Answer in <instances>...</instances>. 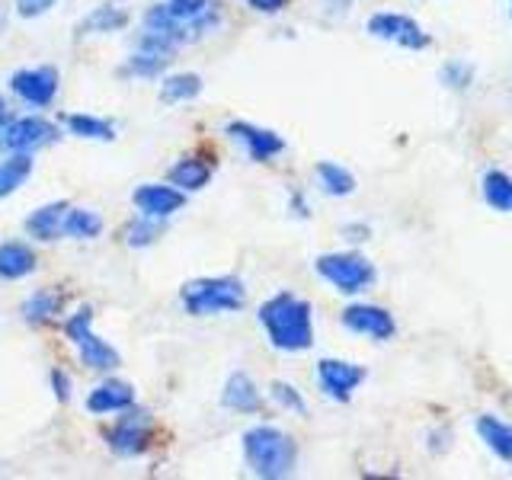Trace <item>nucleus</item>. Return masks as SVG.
I'll use <instances>...</instances> for the list:
<instances>
[{
	"label": "nucleus",
	"instance_id": "obj_17",
	"mask_svg": "<svg viewBox=\"0 0 512 480\" xmlns=\"http://www.w3.org/2000/svg\"><path fill=\"white\" fill-rule=\"evenodd\" d=\"M477 436L484 439V445L496 458L512 464V423H503L500 416L484 413L477 416Z\"/></svg>",
	"mask_w": 512,
	"mask_h": 480
},
{
	"label": "nucleus",
	"instance_id": "obj_28",
	"mask_svg": "<svg viewBox=\"0 0 512 480\" xmlns=\"http://www.w3.org/2000/svg\"><path fill=\"white\" fill-rule=\"evenodd\" d=\"M167 64H170V55L148 52V48H135L132 58H128V64L122 68V74H128V77H157V74H164Z\"/></svg>",
	"mask_w": 512,
	"mask_h": 480
},
{
	"label": "nucleus",
	"instance_id": "obj_9",
	"mask_svg": "<svg viewBox=\"0 0 512 480\" xmlns=\"http://www.w3.org/2000/svg\"><path fill=\"white\" fill-rule=\"evenodd\" d=\"M58 84H61V77L52 64H42V68H23L10 77V90L20 96L23 103L36 106V109H45V106L55 103Z\"/></svg>",
	"mask_w": 512,
	"mask_h": 480
},
{
	"label": "nucleus",
	"instance_id": "obj_10",
	"mask_svg": "<svg viewBox=\"0 0 512 480\" xmlns=\"http://www.w3.org/2000/svg\"><path fill=\"white\" fill-rule=\"evenodd\" d=\"M343 327L349 333L368 336V340L388 343L397 333V320L391 311L378 308V304H349V308L343 311Z\"/></svg>",
	"mask_w": 512,
	"mask_h": 480
},
{
	"label": "nucleus",
	"instance_id": "obj_8",
	"mask_svg": "<svg viewBox=\"0 0 512 480\" xmlns=\"http://www.w3.org/2000/svg\"><path fill=\"white\" fill-rule=\"evenodd\" d=\"M368 32H372L375 39L410 48V52H420V48H426L432 42L429 32L404 13H375L372 20H368Z\"/></svg>",
	"mask_w": 512,
	"mask_h": 480
},
{
	"label": "nucleus",
	"instance_id": "obj_35",
	"mask_svg": "<svg viewBox=\"0 0 512 480\" xmlns=\"http://www.w3.org/2000/svg\"><path fill=\"white\" fill-rule=\"evenodd\" d=\"M509 10H512V0H509Z\"/></svg>",
	"mask_w": 512,
	"mask_h": 480
},
{
	"label": "nucleus",
	"instance_id": "obj_5",
	"mask_svg": "<svg viewBox=\"0 0 512 480\" xmlns=\"http://www.w3.org/2000/svg\"><path fill=\"white\" fill-rule=\"evenodd\" d=\"M90 320H93V311L80 308L77 314L64 320V336L77 346V356L84 362V368H90V372H116L122 365L119 349H112L103 336H96L90 330Z\"/></svg>",
	"mask_w": 512,
	"mask_h": 480
},
{
	"label": "nucleus",
	"instance_id": "obj_7",
	"mask_svg": "<svg viewBox=\"0 0 512 480\" xmlns=\"http://www.w3.org/2000/svg\"><path fill=\"white\" fill-rule=\"evenodd\" d=\"M151 432H154V423H151V413L148 410H135L128 407L122 410L119 423L109 429V448L116 452L119 458H135V455H144L151 445Z\"/></svg>",
	"mask_w": 512,
	"mask_h": 480
},
{
	"label": "nucleus",
	"instance_id": "obj_4",
	"mask_svg": "<svg viewBox=\"0 0 512 480\" xmlns=\"http://www.w3.org/2000/svg\"><path fill=\"white\" fill-rule=\"evenodd\" d=\"M317 276L343 295H362L375 285L378 269L362 253H324L317 260Z\"/></svg>",
	"mask_w": 512,
	"mask_h": 480
},
{
	"label": "nucleus",
	"instance_id": "obj_27",
	"mask_svg": "<svg viewBox=\"0 0 512 480\" xmlns=\"http://www.w3.org/2000/svg\"><path fill=\"white\" fill-rule=\"evenodd\" d=\"M68 132L77 138H87V141H112L116 138V128H112L106 119H96V116H84V112H74V116L64 119Z\"/></svg>",
	"mask_w": 512,
	"mask_h": 480
},
{
	"label": "nucleus",
	"instance_id": "obj_3",
	"mask_svg": "<svg viewBox=\"0 0 512 480\" xmlns=\"http://www.w3.org/2000/svg\"><path fill=\"white\" fill-rule=\"evenodd\" d=\"M180 301L186 314L192 317H212V314H234L247 304V288L237 276H205L189 279L180 288Z\"/></svg>",
	"mask_w": 512,
	"mask_h": 480
},
{
	"label": "nucleus",
	"instance_id": "obj_6",
	"mask_svg": "<svg viewBox=\"0 0 512 480\" xmlns=\"http://www.w3.org/2000/svg\"><path fill=\"white\" fill-rule=\"evenodd\" d=\"M58 125H52L42 116H23V119H7L4 128H0V148L10 154H32L39 148H48L55 144Z\"/></svg>",
	"mask_w": 512,
	"mask_h": 480
},
{
	"label": "nucleus",
	"instance_id": "obj_19",
	"mask_svg": "<svg viewBox=\"0 0 512 480\" xmlns=\"http://www.w3.org/2000/svg\"><path fill=\"white\" fill-rule=\"evenodd\" d=\"M167 180L183 192H199L208 186V180H212V164L202 157H183L170 167Z\"/></svg>",
	"mask_w": 512,
	"mask_h": 480
},
{
	"label": "nucleus",
	"instance_id": "obj_14",
	"mask_svg": "<svg viewBox=\"0 0 512 480\" xmlns=\"http://www.w3.org/2000/svg\"><path fill=\"white\" fill-rule=\"evenodd\" d=\"M84 407L96 416L103 413H122L135 407V388L128 381H103L100 388H93L84 400Z\"/></svg>",
	"mask_w": 512,
	"mask_h": 480
},
{
	"label": "nucleus",
	"instance_id": "obj_2",
	"mask_svg": "<svg viewBox=\"0 0 512 480\" xmlns=\"http://www.w3.org/2000/svg\"><path fill=\"white\" fill-rule=\"evenodd\" d=\"M244 458L263 480H282L298 464V442L276 426H253L244 432Z\"/></svg>",
	"mask_w": 512,
	"mask_h": 480
},
{
	"label": "nucleus",
	"instance_id": "obj_20",
	"mask_svg": "<svg viewBox=\"0 0 512 480\" xmlns=\"http://www.w3.org/2000/svg\"><path fill=\"white\" fill-rule=\"evenodd\" d=\"M125 26H128V13L122 7L103 4V7H93L84 20H80L77 32H80V36H90V32H100V36H106V32H119Z\"/></svg>",
	"mask_w": 512,
	"mask_h": 480
},
{
	"label": "nucleus",
	"instance_id": "obj_15",
	"mask_svg": "<svg viewBox=\"0 0 512 480\" xmlns=\"http://www.w3.org/2000/svg\"><path fill=\"white\" fill-rule=\"evenodd\" d=\"M36 266H39L36 250L23 244V240H4V244H0V279L20 282V279L32 276Z\"/></svg>",
	"mask_w": 512,
	"mask_h": 480
},
{
	"label": "nucleus",
	"instance_id": "obj_18",
	"mask_svg": "<svg viewBox=\"0 0 512 480\" xmlns=\"http://www.w3.org/2000/svg\"><path fill=\"white\" fill-rule=\"evenodd\" d=\"M64 215H68V202H48L26 218V234L36 240H45V244L48 240H58Z\"/></svg>",
	"mask_w": 512,
	"mask_h": 480
},
{
	"label": "nucleus",
	"instance_id": "obj_30",
	"mask_svg": "<svg viewBox=\"0 0 512 480\" xmlns=\"http://www.w3.org/2000/svg\"><path fill=\"white\" fill-rule=\"evenodd\" d=\"M272 400L276 404H282L285 410H292V413H308V404H304V397L292 388V384H285V381H272Z\"/></svg>",
	"mask_w": 512,
	"mask_h": 480
},
{
	"label": "nucleus",
	"instance_id": "obj_16",
	"mask_svg": "<svg viewBox=\"0 0 512 480\" xmlns=\"http://www.w3.org/2000/svg\"><path fill=\"white\" fill-rule=\"evenodd\" d=\"M221 407H228L234 413H260L263 410V394L256 391V384L250 375L234 372L221 391Z\"/></svg>",
	"mask_w": 512,
	"mask_h": 480
},
{
	"label": "nucleus",
	"instance_id": "obj_12",
	"mask_svg": "<svg viewBox=\"0 0 512 480\" xmlns=\"http://www.w3.org/2000/svg\"><path fill=\"white\" fill-rule=\"evenodd\" d=\"M228 138L231 141H237L240 148L247 151V157L250 160H256V164H266V160H272V157H279L282 151H285V141H282V135H276V132H269V128H260V125H253V122H228Z\"/></svg>",
	"mask_w": 512,
	"mask_h": 480
},
{
	"label": "nucleus",
	"instance_id": "obj_21",
	"mask_svg": "<svg viewBox=\"0 0 512 480\" xmlns=\"http://www.w3.org/2000/svg\"><path fill=\"white\" fill-rule=\"evenodd\" d=\"M61 308H64V295L55 292V288H42V292L26 298L23 317H26V324H48L55 314H61Z\"/></svg>",
	"mask_w": 512,
	"mask_h": 480
},
{
	"label": "nucleus",
	"instance_id": "obj_34",
	"mask_svg": "<svg viewBox=\"0 0 512 480\" xmlns=\"http://www.w3.org/2000/svg\"><path fill=\"white\" fill-rule=\"evenodd\" d=\"M0 122H7V103H4V96H0Z\"/></svg>",
	"mask_w": 512,
	"mask_h": 480
},
{
	"label": "nucleus",
	"instance_id": "obj_29",
	"mask_svg": "<svg viewBox=\"0 0 512 480\" xmlns=\"http://www.w3.org/2000/svg\"><path fill=\"white\" fill-rule=\"evenodd\" d=\"M157 234H160V224H157V218H148V215H138L135 221L125 224V244L135 247V250L151 247L157 240Z\"/></svg>",
	"mask_w": 512,
	"mask_h": 480
},
{
	"label": "nucleus",
	"instance_id": "obj_33",
	"mask_svg": "<svg viewBox=\"0 0 512 480\" xmlns=\"http://www.w3.org/2000/svg\"><path fill=\"white\" fill-rule=\"evenodd\" d=\"M247 4L256 10V13H279L288 7V0H247Z\"/></svg>",
	"mask_w": 512,
	"mask_h": 480
},
{
	"label": "nucleus",
	"instance_id": "obj_13",
	"mask_svg": "<svg viewBox=\"0 0 512 480\" xmlns=\"http://www.w3.org/2000/svg\"><path fill=\"white\" fill-rule=\"evenodd\" d=\"M132 202L141 215L148 218H170L173 212H180L186 205V192L176 186H164V183H144L132 192Z\"/></svg>",
	"mask_w": 512,
	"mask_h": 480
},
{
	"label": "nucleus",
	"instance_id": "obj_23",
	"mask_svg": "<svg viewBox=\"0 0 512 480\" xmlns=\"http://www.w3.org/2000/svg\"><path fill=\"white\" fill-rule=\"evenodd\" d=\"M317 180H320V186H324L327 196H336V199L352 196V192H356V176H352L346 167L333 164V160L317 164Z\"/></svg>",
	"mask_w": 512,
	"mask_h": 480
},
{
	"label": "nucleus",
	"instance_id": "obj_31",
	"mask_svg": "<svg viewBox=\"0 0 512 480\" xmlns=\"http://www.w3.org/2000/svg\"><path fill=\"white\" fill-rule=\"evenodd\" d=\"M55 7V0H16V13L23 16V20H36V16L48 13Z\"/></svg>",
	"mask_w": 512,
	"mask_h": 480
},
{
	"label": "nucleus",
	"instance_id": "obj_1",
	"mask_svg": "<svg viewBox=\"0 0 512 480\" xmlns=\"http://www.w3.org/2000/svg\"><path fill=\"white\" fill-rule=\"evenodd\" d=\"M260 324L269 336V343L282 352H304L314 346V314L311 304L292 295L279 292L260 304Z\"/></svg>",
	"mask_w": 512,
	"mask_h": 480
},
{
	"label": "nucleus",
	"instance_id": "obj_24",
	"mask_svg": "<svg viewBox=\"0 0 512 480\" xmlns=\"http://www.w3.org/2000/svg\"><path fill=\"white\" fill-rule=\"evenodd\" d=\"M32 173V157L29 154H10L4 164H0V202L13 196Z\"/></svg>",
	"mask_w": 512,
	"mask_h": 480
},
{
	"label": "nucleus",
	"instance_id": "obj_25",
	"mask_svg": "<svg viewBox=\"0 0 512 480\" xmlns=\"http://www.w3.org/2000/svg\"><path fill=\"white\" fill-rule=\"evenodd\" d=\"M484 199L496 212H512V176L503 170H487L484 173Z\"/></svg>",
	"mask_w": 512,
	"mask_h": 480
},
{
	"label": "nucleus",
	"instance_id": "obj_11",
	"mask_svg": "<svg viewBox=\"0 0 512 480\" xmlns=\"http://www.w3.org/2000/svg\"><path fill=\"white\" fill-rule=\"evenodd\" d=\"M362 381H365V368L356 362H343V359H320L317 362L320 391L333 400H340V404H346V400L356 394Z\"/></svg>",
	"mask_w": 512,
	"mask_h": 480
},
{
	"label": "nucleus",
	"instance_id": "obj_22",
	"mask_svg": "<svg viewBox=\"0 0 512 480\" xmlns=\"http://www.w3.org/2000/svg\"><path fill=\"white\" fill-rule=\"evenodd\" d=\"M61 234L64 237H74V240H93L103 234V218L96 212H87V208H68L61 224Z\"/></svg>",
	"mask_w": 512,
	"mask_h": 480
},
{
	"label": "nucleus",
	"instance_id": "obj_32",
	"mask_svg": "<svg viewBox=\"0 0 512 480\" xmlns=\"http://www.w3.org/2000/svg\"><path fill=\"white\" fill-rule=\"evenodd\" d=\"M52 388H55V397L61 400H71V378L61 372V368H52Z\"/></svg>",
	"mask_w": 512,
	"mask_h": 480
},
{
	"label": "nucleus",
	"instance_id": "obj_26",
	"mask_svg": "<svg viewBox=\"0 0 512 480\" xmlns=\"http://www.w3.org/2000/svg\"><path fill=\"white\" fill-rule=\"evenodd\" d=\"M202 93V77L199 74H170L160 87V100L164 103H186L196 100Z\"/></svg>",
	"mask_w": 512,
	"mask_h": 480
}]
</instances>
